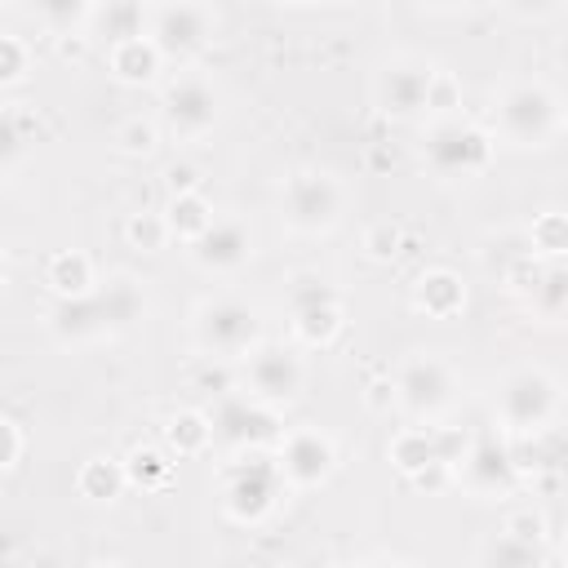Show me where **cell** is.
Segmentation results:
<instances>
[{
  "label": "cell",
  "mask_w": 568,
  "mask_h": 568,
  "mask_svg": "<svg viewBox=\"0 0 568 568\" xmlns=\"http://www.w3.org/2000/svg\"><path fill=\"white\" fill-rule=\"evenodd\" d=\"M142 315H146V293L138 288V280L115 275V280L98 284L89 297L53 302L49 333L58 342H93V337H115V333L133 328Z\"/></svg>",
  "instance_id": "obj_1"
},
{
  "label": "cell",
  "mask_w": 568,
  "mask_h": 568,
  "mask_svg": "<svg viewBox=\"0 0 568 568\" xmlns=\"http://www.w3.org/2000/svg\"><path fill=\"white\" fill-rule=\"evenodd\" d=\"M191 333L204 359L231 364V359H248L262 346V315L253 302L240 297H204L195 306Z\"/></svg>",
  "instance_id": "obj_2"
},
{
  "label": "cell",
  "mask_w": 568,
  "mask_h": 568,
  "mask_svg": "<svg viewBox=\"0 0 568 568\" xmlns=\"http://www.w3.org/2000/svg\"><path fill=\"white\" fill-rule=\"evenodd\" d=\"M493 413H497V426L506 435H541L555 426V413H559V386L546 368H515L501 377L497 386V399H493Z\"/></svg>",
  "instance_id": "obj_3"
},
{
  "label": "cell",
  "mask_w": 568,
  "mask_h": 568,
  "mask_svg": "<svg viewBox=\"0 0 568 568\" xmlns=\"http://www.w3.org/2000/svg\"><path fill=\"white\" fill-rule=\"evenodd\" d=\"M284 475L280 462L266 453H240L235 462L222 466V510L235 524H262L284 493Z\"/></svg>",
  "instance_id": "obj_4"
},
{
  "label": "cell",
  "mask_w": 568,
  "mask_h": 568,
  "mask_svg": "<svg viewBox=\"0 0 568 568\" xmlns=\"http://www.w3.org/2000/svg\"><path fill=\"white\" fill-rule=\"evenodd\" d=\"M342 182L324 169H293L280 186V217L297 235H328L342 222Z\"/></svg>",
  "instance_id": "obj_5"
},
{
  "label": "cell",
  "mask_w": 568,
  "mask_h": 568,
  "mask_svg": "<svg viewBox=\"0 0 568 568\" xmlns=\"http://www.w3.org/2000/svg\"><path fill=\"white\" fill-rule=\"evenodd\" d=\"M497 133L510 146H546L559 133V98L541 80H519L506 84L497 98Z\"/></svg>",
  "instance_id": "obj_6"
},
{
  "label": "cell",
  "mask_w": 568,
  "mask_h": 568,
  "mask_svg": "<svg viewBox=\"0 0 568 568\" xmlns=\"http://www.w3.org/2000/svg\"><path fill=\"white\" fill-rule=\"evenodd\" d=\"M422 160L435 178H479L493 164V138L475 120H430L422 133Z\"/></svg>",
  "instance_id": "obj_7"
},
{
  "label": "cell",
  "mask_w": 568,
  "mask_h": 568,
  "mask_svg": "<svg viewBox=\"0 0 568 568\" xmlns=\"http://www.w3.org/2000/svg\"><path fill=\"white\" fill-rule=\"evenodd\" d=\"M288 320H293V337L311 351L333 346L346 328V311H342L337 288L315 271H297L288 280Z\"/></svg>",
  "instance_id": "obj_8"
},
{
  "label": "cell",
  "mask_w": 568,
  "mask_h": 568,
  "mask_svg": "<svg viewBox=\"0 0 568 568\" xmlns=\"http://www.w3.org/2000/svg\"><path fill=\"white\" fill-rule=\"evenodd\" d=\"M209 417H213V435L235 453H266V448H280V439L288 435V426L280 422V408L253 395H226Z\"/></svg>",
  "instance_id": "obj_9"
},
{
  "label": "cell",
  "mask_w": 568,
  "mask_h": 568,
  "mask_svg": "<svg viewBox=\"0 0 568 568\" xmlns=\"http://www.w3.org/2000/svg\"><path fill=\"white\" fill-rule=\"evenodd\" d=\"M164 129L178 142H200L204 133H213L217 124V89L200 75V71H182L164 84Z\"/></svg>",
  "instance_id": "obj_10"
},
{
  "label": "cell",
  "mask_w": 568,
  "mask_h": 568,
  "mask_svg": "<svg viewBox=\"0 0 568 568\" xmlns=\"http://www.w3.org/2000/svg\"><path fill=\"white\" fill-rule=\"evenodd\" d=\"M275 462L288 488H320L337 470V444L320 426H288L275 448Z\"/></svg>",
  "instance_id": "obj_11"
},
{
  "label": "cell",
  "mask_w": 568,
  "mask_h": 568,
  "mask_svg": "<svg viewBox=\"0 0 568 568\" xmlns=\"http://www.w3.org/2000/svg\"><path fill=\"white\" fill-rule=\"evenodd\" d=\"M395 390H399V408L413 417H435L448 408L453 399V368L435 355V351H413L399 368H395Z\"/></svg>",
  "instance_id": "obj_12"
},
{
  "label": "cell",
  "mask_w": 568,
  "mask_h": 568,
  "mask_svg": "<svg viewBox=\"0 0 568 568\" xmlns=\"http://www.w3.org/2000/svg\"><path fill=\"white\" fill-rule=\"evenodd\" d=\"M217 31V13L209 4H155L151 9V40L164 58H195Z\"/></svg>",
  "instance_id": "obj_13"
},
{
  "label": "cell",
  "mask_w": 568,
  "mask_h": 568,
  "mask_svg": "<svg viewBox=\"0 0 568 568\" xmlns=\"http://www.w3.org/2000/svg\"><path fill=\"white\" fill-rule=\"evenodd\" d=\"M244 382H248V395H253V399L280 408V404H288V399H297V390H302V382H306V368H302V359H297L288 346L262 342V346L244 359Z\"/></svg>",
  "instance_id": "obj_14"
},
{
  "label": "cell",
  "mask_w": 568,
  "mask_h": 568,
  "mask_svg": "<svg viewBox=\"0 0 568 568\" xmlns=\"http://www.w3.org/2000/svg\"><path fill=\"white\" fill-rule=\"evenodd\" d=\"M462 484L475 493V497H501L515 488L519 470H515V453L510 444L497 435V430H479L475 444H470V457L462 462Z\"/></svg>",
  "instance_id": "obj_15"
},
{
  "label": "cell",
  "mask_w": 568,
  "mask_h": 568,
  "mask_svg": "<svg viewBox=\"0 0 568 568\" xmlns=\"http://www.w3.org/2000/svg\"><path fill=\"white\" fill-rule=\"evenodd\" d=\"M426 84H430V67L413 62V58H399V62H386L373 80V98L382 106V115L390 120H413L426 111Z\"/></svg>",
  "instance_id": "obj_16"
},
{
  "label": "cell",
  "mask_w": 568,
  "mask_h": 568,
  "mask_svg": "<svg viewBox=\"0 0 568 568\" xmlns=\"http://www.w3.org/2000/svg\"><path fill=\"white\" fill-rule=\"evenodd\" d=\"M248 257H253V231H248L240 217H217L213 231L191 244V262H195L200 271H209V275L240 271Z\"/></svg>",
  "instance_id": "obj_17"
},
{
  "label": "cell",
  "mask_w": 568,
  "mask_h": 568,
  "mask_svg": "<svg viewBox=\"0 0 568 568\" xmlns=\"http://www.w3.org/2000/svg\"><path fill=\"white\" fill-rule=\"evenodd\" d=\"M413 311L426 320H457L466 311V280L448 266H426L413 280Z\"/></svg>",
  "instance_id": "obj_18"
},
{
  "label": "cell",
  "mask_w": 568,
  "mask_h": 568,
  "mask_svg": "<svg viewBox=\"0 0 568 568\" xmlns=\"http://www.w3.org/2000/svg\"><path fill=\"white\" fill-rule=\"evenodd\" d=\"M106 67H111V75H115L120 84L142 89V84H155L160 67H164V53H160V44H155L151 31H146V36H133V40L111 44V49H106Z\"/></svg>",
  "instance_id": "obj_19"
},
{
  "label": "cell",
  "mask_w": 568,
  "mask_h": 568,
  "mask_svg": "<svg viewBox=\"0 0 568 568\" xmlns=\"http://www.w3.org/2000/svg\"><path fill=\"white\" fill-rule=\"evenodd\" d=\"M44 284L58 302H75V297H89L98 288V275H93V257L80 253V248H58L49 253L44 262Z\"/></svg>",
  "instance_id": "obj_20"
},
{
  "label": "cell",
  "mask_w": 568,
  "mask_h": 568,
  "mask_svg": "<svg viewBox=\"0 0 568 568\" xmlns=\"http://www.w3.org/2000/svg\"><path fill=\"white\" fill-rule=\"evenodd\" d=\"M124 488H129V470H124V462H115V457H89V462H80V470H75V493H80L84 501H93V506L120 501Z\"/></svg>",
  "instance_id": "obj_21"
},
{
  "label": "cell",
  "mask_w": 568,
  "mask_h": 568,
  "mask_svg": "<svg viewBox=\"0 0 568 568\" xmlns=\"http://www.w3.org/2000/svg\"><path fill=\"white\" fill-rule=\"evenodd\" d=\"M213 439H217L213 435V417L200 413V408H178L164 422V448L173 457H200V453H209Z\"/></svg>",
  "instance_id": "obj_22"
},
{
  "label": "cell",
  "mask_w": 568,
  "mask_h": 568,
  "mask_svg": "<svg viewBox=\"0 0 568 568\" xmlns=\"http://www.w3.org/2000/svg\"><path fill=\"white\" fill-rule=\"evenodd\" d=\"M160 213H164L173 240H182V244H195V240L209 235L213 222H217V213H213V204L204 200V191H195V195H169V204H164Z\"/></svg>",
  "instance_id": "obj_23"
},
{
  "label": "cell",
  "mask_w": 568,
  "mask_h": 568,
  "mask_svg": "<svg viewBox=\"0 0 568 568\" xmlns=\"http://www.w3.org/2000/svg\"><path fill=\"white\" fill-rule=\"evenodd\" d=\"M111 44L120 40H133V36H146L151 31V9L138 4V0H106V4H93V18H89Z\"/></svg>",
  "instance_id": "obj_24"
},
{
  "label": "cell",
  "mask_w": 568,
  "mask_h": 568,
  "mask_svg": "<svg viewBox=\"0 0 568 568\" xmlns=\"http://www.w3.org/2000/svg\"><path fill=\"white\" fill-rule=\"evenodd\" d=\"M386 457H390V466H395L404 479H413V475H422L426 466H435L439 457H435L430 426H404V430H395L390 444H386ZM448 470H453V466H448Z\"/></svg>",
  "instance_id": "obj_25"
},
{
  "label": "cell",
  "mask_w": 568,
  "mask_h": 568,
  "mask_svg": "<svg viewBox=\"0 0 568 568\" xmlns=\"http://www.w3.org/2000/svg\"><path fill=\"white\" fill-rule=\"evenodd\" d=\"M528 253H537L550 266L568 262V209H541L528 222Z\"/></svg>",
  "instance_id": "obj_26"
},
{
  "label": "cell",
  "mask_w": 568,
  "mask_h": 568,
  "mask_svg": "<svg viewBox=\"0 0 568 568\" xmlns=\"http://www.w3.org/2000/svg\"><path fill=\"white\" fill-rule=\"evenodd\" d=\"M124 470H129V488H142V493H160V488L173 479V462H169L160 448H151V444L129 448Z\"/></svg>",
  "instance_id": "obj_27"
},
{
  "label": "cell",
  "mask_w": 568,
  "mask_h": 568,
  "mask_svg": "<svg viewBox=\"0 0 568 568\" xmlns=\"http://www.w3.org/2000/svg\"><path fill=\"white\" fill-rule=\"evenodd\" d=\"M359 248H364V257H368V262L390 266V262H399V257H404L408 235H404V226H399L395 217H377V222H368V226H364Z\"/></svg>",
  "instance_id": "obj_28"
},
{
  "label": "cell",
  "mask_w": 568,
  "mask_h": 568,
  "mask_svg": "<svg viewBox=\"0 0 568 568\" xmlns=\"http://www.w3.org/2000/svg\"><path fill=\"white\" fill-rule=\"evenodd\" d=\"M479 568H541V546H524L510 532H493L479 546Z\"/></svg>",
  "instance_id": "obj_29"
},
{
  "label": "cell",
  "mask_w": 568,
  "mask_h": 568,
  "mask_svg": "<svg viewBox=\"0 0 568 568\" xmlns=\"http://www.w3.org/2000/svg\"><path fill=\"white\" fill-rule=\"evenodd\" d=\"M160 146V124L151 115H124L115 124V151L129 160H146Z\"/></svg>",
  "instance_id": "obj_30"
},
{
  "label": "cell",
  "mask_w": 568,
  "mask_h": 568,
  "mask_svg": "<svg viewBox=\"0 0 568 568\" xmlns=\"http://www.w3.org/2000/svg\"><path fill=\"white\" fill-rule=\"evenodd\" d=\"M93 18V4L84 0H49V4H36V22L49 27V36H67V31H84V22Z\"/></svg>",
  "instance_id": "obj_31"
},
{
  "label": "cell",
  "mask_w": 568,
  "mask_h": 568,
  "mask_svg": "<svg viewBox=\"0 0 568 568\" xmlns=\"http://www.w3.org/2000/svg\"><path fill=\"white\" fill-rule=\"evenodd\" d=\"M462 106V80L448 67H430V84H426V111L435 120H453Z\"/></svg>",
  "instance_id": "obj_32"
},
{
  "label": "cell",
  "mask_w": 568,
  "mask_h": 568,
  "mask_svg": "<svg viewBox=\"0 0 568 568\" xmlns=\"http://www.w3.org/2000/svg\"><path fill=\"white\" fill-rule=\"evenodd\" d=\"M124 240H129V248H138V253H160V248L173 240V231H169L164 213H133V217L124 222Z\"/></svg>",
  "instance_id": "obj_33"
},
{
  "label": "cell",
  "mask_w": 568,
  "mask_h": 568,
  "mask_svg": "<svg viewBox=\"0 0 568 568\" xmlns=\"http://www.w3.org/2000/svg\"><path fill=\"white\" fill-rule=\"evenodd\" d=\"M546 271H550V262H541L537 253H519V257L506 262V288H510L515 297L532 302L537 288H541V280H546Z\"/></svg>",
  "instance_id": "obj_34"
},
{
  "label": "cell",
  "mask_w": 568,
  "mask_h": 568,
  "mask_svg": "<svg viewBox=\"0 0 568 568\" xmlns=\"http://www.w3.org/2000/svg\"><path fill=\"white\" fill-rule=\"evenodd\" d=\"M31 71V44L13 31H0V89L22 84Z\"/></svg>",
  "instance_id": "obj_35"
},
{
  "label": "cell",
  "mask_w": 568,
  "mask_h": 568,
  "mask_svg": "<svg viewBox=\"0 0 568 568\" xmlns=\"http://www.w3.org/2000/svg\"><path fill=\"white\" fill-rule=\"evenodd\" d=\"M528 306H532L537 315H546V320L568 315V266H550L546 280H541V288H537V297H532Z\"/></svg>",
  "instance_id": "obj_36"
},
{
  "label": "cell",
  "mask_w": 568,
  "mask_h": 568,
  "mask_svg": "<svg viewBox=\"0 0 568 568\" xmlns=\"http://www.w3.org/2000/svg\"><path fill=\"white\" fill-rule=\"evenodd\" d=\"M501 532H510V537H515V541H524V546H546L550 524H546V515H541L537 506H515V510L506 515Z\"/></svg>",
  "instance_id": "obj_37"
},
{
  "label": "cell",
  "mask_w": 568,
  "mask_h": 568,
  "mask_svg": "<svg viewBox=\"0 0 568 568\" xmlns=\"http://www.w3.org/2000/svg\"><path fill=\"white\" fill-rule=\"evenodd\" d=\"M430 439H435V457L453 470H462V462L470 457V444H475V435L462 426H430Z\"/></svg>",
  "instance_id": "obj_38"
},
{
  "label": "cell",
  "mask_w": 568,
  "mask_h": 568,
  "mask_svg": "<svg viewBox=\"0 0 568 568\" xmlns=\"http://www.w3.org/2000/svg\"><path fill=\"white\" fill-rule=\"evenodd\" d=\"M0 439H4V448H0V470L13 475V470L22 466V453H27V430H22V422H18L13 413L0 417Z\"/></svg>",
  "instance_id": "obj_39"
},
{
  "label": "cell",
  "mask_w": 568,
  "mask_h": 568,
  "mask_svg": "<svg viewBox=\"0 0 568 568\" xmlns=\"http://www.w3.org/2000/svg\"><path fill=\"white\" fill-rule=\"evenodd\" d=\"M160 178H164V191H169V195H195V191L204 186V173H200L191 160H169Z\"/></svg>",
  "instance_id": "obj_40"
},
{
  "label": "cell",
  "mask_w": 568,
  "mask_h": 568,
  "mask_svg": "<svg viewBox=\"0 0 568 568\" xmlns=\"http://www.w3.org/2000/svg\"><path fill=\"white\" fill-rule=\"evenodd\" d=\"M195 386H200L204 395H213V399L235 395V382H231V373H226V364H222V359H209V364L195 373Z\"/></svg>",
  "instance_id": "obj_41"
},
{
  "label": "cell",
  "mask_w": 568,
  "mask_h": 568,
  "mask_svg": "<svg viewBox=\"0 0 568 568\" xmlns=\"http://www.w3.org/2000/svg\"><path fill=\"white\" fill-rule=\"evenodd\" d=\"M364 404H368V413H390V408L399 404L395 377H373V382L364 386Z\"/></svg>",
  "instance_id": "obj_42"
},
{
  "label": "cell",
  "mask_w": 568,
  "mask_h": 568,
  "mask_svg": "<svg viewBox=\"0 0 568 568\" xmlns=\"http://www.w3.org/2000/svg\"><path fill=\"white\" fill-rule=\"evenodd\" d=\"M453 475H457V470H448L444 462H435V466H426L422 475H413L408 484H413L417 493H426V497H435V493H444V488L453 484Z\"/></svg>",
  "instance_id": "obj_43"
},
{
  "label": "cell",
  "mask_w": 568,
  "mask_h": 568,
  "mask_svg": "<svg viewBox=\"0 0 568 568\" xmlns=\"http://www.w3.org/2000/svg\"><path fill=\"white\" fill-rule=\"evenodd\" d=\"M53 49H58L62 62H84V53H89V36H84V31H67V36L53 40Z\"/></svg>",
  "instance_id": "obj_44"
},
{
  "label": "cell",
  "mask_w": 568,
  "mask_h": 568,
  "mask_svg": "<svg viewBox=\"0 0 568 568\" xmlns=\"http://www.w3.org/2000/svg\"><path fill=\"white\" fill-rule=\"evenodd\" d=\"M390 164H395V151H386L382 142H373V146H368V169L382 173V169H390Z\"/></svg>",
  "instance_id": "obj_45"
},
{
  "label": "cell",
  "mask_w": 568,
  "mask_h": 568,
  "mask_svg": "<svg viewBox=\"0 0 568 568\" xmlns=\"http://www.w3.org/2000/svg\"><path fill=\"white\" fill-rule=\"evenodd\" d=\"M359 568H404L399 559H368V564H359Z\"/></svg>",
  "instance_id": "obj_46"
},
{
  "label": "cell",
  "mask_w": 568,
  "mask_h": 568,
  "mask_svg": "<svg viewBox=\"0 0 568 568\" xmlns=\"http://www.w3.org/2000/svg\"><path fill=\"white\" fill-rule=\"evenodd\" d=\"M89 568H124V564H120V559H93Z\"/></svg>",
  "instance_id": "obj_47"
},
{
  "label": "cell",
  "mask_w": 568,
  "mask_h": 568,
  "mask_svg": "<svg viewBox=\"0 0 568 568\" xmlns=\"http://www.w3.org/2000/svg\"><path fill=\"white\" fill-rule=\"evenodd\" d=\"M559 129H564V133H568V98H564V102H559Z\"/></svg>",
  "instance_id": "obj_48"
},
{
  "label": "cell",
  "mask_w": 568,
  "mask_h": 568,
  "mask_svg": "<svg viewBox=\"0 0 568 568\" xmlns=\"http://www.w3.org/2000/svg\"><path fill=\"white\" fill-rule=\"evenodd\" d=\"M559 555H564V564H568V532H564V541H559Z\"/></svg>",
  "instance_id": "obj_49"
},
{
  "label": "cell",
  "mask_w": 568,
  "mask_h": 568,
  "mask_svg": "<svg viewBox=\"0 0 568 568\" xmlns=\"http://www.w3.org/2000/svg\"><path fill=\"white\" fill-rule=\"evenodd\" d=\"M271 568H297V564H271Z\"/></svg>",
  "instance_id": "obj_50"
}]
</instances>
